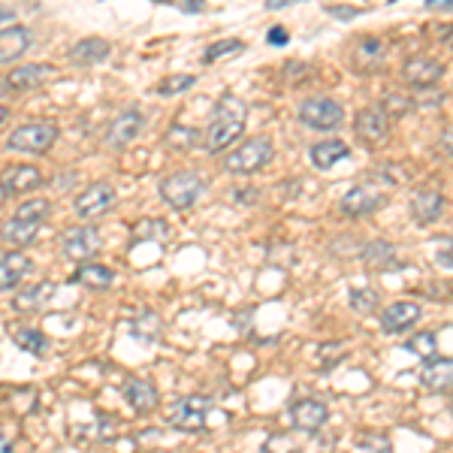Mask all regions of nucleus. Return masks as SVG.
<instances>
[{"mask_svg": "<svg viewBox=\"0 0 453 453\" xmlns=\"http://www.w3.org/2000/svg\"><path fill=\"white\" fill-rule=\"evenodd\" d=\"M311 164L318 166V170H333L339 160L348 157V145L342 140H324L318 145H311Z\"/></svg>", "mask_w": 453, "mask_h": 453, "instance_id": "obj_25", "label": "nucleus"}, {"mask_svg": "<svg viewBox=\"0 0 453 453\" xmlns=\"http://www.w3.org/2000/svg\"><path fill=\"white\" fill-rule=\"evenodd\" d=\"M55 294V284H36V288H31V290H25V294H21L16 303V311H34V309H42V305L49 303V296Z\"/></svg>", "mask_w": 453, "mask_h": 453, "instance_id": "obj_29", "label": "nucleus"}, {"mask_svg": "<svg viewBox=\"0 0 453 453\" xmlns=\"http://www.w3.org/2000/svg\"><path fill=\"white\" fill-rule=\"evenodd\" d=\"M109 52H112V46H109L104 36H85V40H79L70 49V61L79 64V67H91V64L106 61Z\"/></svg>", "mask_w": 453, "mask_h": 453, "instance_id": "obj_22", "label": "nucleus"}, {"mask_svg": "<svg viewBox=\"0 0 453 453\" xmlns=\"http://www.w3.org/2000/svg\"><path fill=\"white\" fill-rule=\"evenodd\" d=\"M6 119H10V112H6V106H0V127L6 124Z\"/></svg>", "mask_w": 453, "mask_h": 453, "instance_id": "obj_45", "label": "nucleus"}, {"mask_svg": "<svg viewBox=\"0 0 453 453\" xmlns=\"http://www.w3.org/2000/svg\"><path fill=\"white\" fill-rule=\"evenodd\" d=\"M134 239L136 242H166L170 239V224L160 221V218H145L134 226Z\"/></svg>", "mask_w": 453, "mask_h": 453, "instance_id": "obj_28", "label": "nucleus"}, {"mask_svg": "<svg viewBox=\"0 0 453 453\" xmlns=\"http://www.w3.org/2000/svg\"><path fill=\"white\" fill-rule=\"evenodd\" d=\"M211 411H215V402L209 396H181L179 402H173L170 423L181 433H200L209 426Z\"/></svg>", "mask_w": 453, "mask_h": 453, "instance_id": "obj_5", "label": "nucleus"}, {"mask_svg": "<svg viewBox=\"0 0 453 453\" xmlns=\"http://www.w3.org/2000/svg\"><path fill=\"white\" fill-rule=\"evenodd\" d=\"M10 91V85H4V79H0V94H6Z\"/></svg>", "mask_w": 453, "mask_h": 453, "instance_id": "obj_48", "label": "nucleus"}, {"mask_svg": "<svg viewBox=\"0 0 453 453\" xmlns=\"http://www.w3.org/2000/svg\"><path fill=\"white\" fill-rule=\"evenodd\" d=\"M61 248L67 260L85 263L100 251V233L94 226H73L61 236Z\"/></svg>", "mask_w": 453, "mask_h": 453, "instance_id": "obj_9", "label": "nucleus"}, {"mask_svg": "<svg viewBox=\"0 0 453 453\" xmlns=\"http://www.w3.org/2000/svg\"><path fill=\"white\" fill-rule=\"evenodd\" d=\"M16 345L19 348H25L27 354H34V357H42L49 350V339L42 333H36V330H16Z\"/></svg>", "mask_w": 453, "mask_h": 453, "instance_id": "obj_31", "label": "nucleus"}, {"mask_svg": "<svg viewBox=\"0 0 453 453\" xmlns=\"http://www.w3.org/2000/svg\"><path fill=\"white\" fill-rule=\"evenodd\" d=\"M196 79L191 76V73H179V76H170L160 82L157 91L164 94V97H173V94H181V91H191Z\"/></svg>", "mask_w": 453, "mask_h": 453, "instance_id": "obj_33", "label": "nucleus"}, {"mask_svg": "<svg viewBox=\"0 0 453 453\" xmlns=\"http://www.w3.org/2000/svg\"><path fill=\"white\" fill-rule=\"evenodd\" d=\"M115 200H119L115 188L109 185V181H97V185L85 188V191L76 196V215L91 221V218L106 215V211L115 206Z\"/></svg>", "mask_w": 453, "mask_h": 453, "instance_id": "obj_8", "label": "nucleus"}, {"mask_svg": "<svg viewBox=\"0 0 453 453\" xmlns=\"http://www.w3.org/2000/svg\"><path fill=\"white\" fill-rule=\"evenodd\" d=\"M269 42H273V46H288L290 36H288L284 27H273V31H269Z\"/></svg>", "mask_w": 453, "mask_h": 453, "instance_id": "obj_41", "label": "nucleus"}, {"mask_svg": "<svg viewBox=\"0 0 453 453\" xmlns=\"http://www.w3.org/2000/svg\"><path fill=\"white\" fill-rule=\"evenodd\" d=\"M363 10H357V6H330V16L333 19H354L360 16Z\"/></svg>", "mask_w": 453, "mask_h": 453, "instance_id": "obj_40", "label": "nucleus"}, {"mask_svg": "<svg viewBox=\"0 0 453 453\" xmlns=\"http://www.w3.org/2000/svg\"><path fill=\"white\" fill-rule=\"evenodd\" d=\"M384 112L387 115H405L408 109H411V97H402V94H390V97L384 100Z\"/></svg>", "mask_w": 453, "mask_h": 453, "instance_id": "obj_37", "label": "nucleus"}, {"mask_svg": "<svg viewBox=\"0 0 453 453\" xmlns=\"http://www.w3.org/2000/svg\"><path fill=\"white\" fill-rule=\"evenodd\" d=\"M354 130L366 145H381L387 136H390V119H387L384 109L369 106V109H363V112L357 115Z\"/></svg>", "mask_w": 453, "mask_h": 453, "instance_id": "obj_13", "label": "nucleus"}, {"mask_svg": "<svg viewBox=\"0 0 453 453\" xmlns=\"http://www.w3.org/2000/svg\"><path fill=\"white\" fill-rule=\"evenodd\" d=\"M242 49H245V42H239V40H221V42H215V46L206 49V58H203V61L211 64V61H218V58H224V55L242 52Z\"/></svg>", "mask_w": 453, "mask_h": 453, "instance_id": "obj_35", "label": "nucleus"}, {"mask_svg": "<svg viewBox=\"0 0 453 453\" xmlns=\"http://www.w3.org/2000/svg\"><path fill=\"white\" fill-rule=\"evenodd\" d=\"M342 119H345V109L330 97H311L299 106V121L314 130H333L339 127Z\"/></svg>", "mask_w": 453, "mask_h": 453, "instance_id": "obj_7", "label": "nucleus"}, {"mask_svg": "<svg viewBox=\"0 0 453 453\" xmlns=\"http://www.w3.org/2000/svg\"><path fill=\"white\" fill-rule=\"evenodd\" d=\"M444 211V196L433 191V188H423L411 196V215L418 224H435Z\"/></svg>", "mask_w": 453, "mask_h": 453, "instance_id": "obj_21", "label": "nucleus"}, {"mask_svg": "<svg viewBox=\"0 0 453 453\" xmlns=\"http://www.w3.org/2000/svg\"><path fill=\"white\" fill-rule=\"evenodd\" d=\"M40 185H42V173L31 164L6 166V170L0 173V194L4 196H19V194L36 191Z\"/></svg>", "mask_w": 453, "mask_h": 453, "instance_id": "obj_10", "label": "nucleus"}, {"mask_svg": "<svg viewBox=\"0 0 453 453\" xmlns=\"http://www.w3.org/2000/svg\"><path fill=\"white\" fill-rule=\"evenodd\" d=\"M402 76H405V82L414 88H435V82L441 79V64H438L435 58L414 55L411 61H405Z\"/></svg>", "mask_w": 453, "mask_h": 453, "instance_id": "obj_16", "label": "nucleus"}, {"mask_svg": "<svg viewBox=\"0 0 453 453\" xmlns=\"http://www.w3.org/2000/svg\"><path fill=\"white\" fill-rule=\"evenodd\" d=\"M294 4H303V0H266V10L279 12V10H288V6H294Z\"/></svg>", "mask_w": 453, "mask_h": 453, "instance_id": "obj_44", "label": "nucleus"}, {"mask_svg": "<svg viewBox=\"0 0 453 453\" xmlns=\"http://www.w3.org/2000/svg\"><path fill=\"white\" fill-rule=\"evenodd\" d=\"M378 303H381V296H378L372 288H357V290H350V309H354L357 314L375 311V309H378Z\"/></svg>", "mask_w": 453, "mask_h": 453, "instance_id": "obj_32", "label": "nucleus"}, {"mask_svg": "<svg viewBox=\"0 0 453 453\" xmlns=\"http://www.w3.org/2000/svg\"><path fill=\"white\" fill-rule=\"evenodd\" d=\"M27 46H31V31H27V27L19 25V27L0 31V64L19 61V58L27 52Z\"/></svg>", "mask_w": 453, "mask_h": 453, "instance_id": "obj_24", "label": "nucleus"}, {"mask_svg": "<svg viewBox=\"0 0 453 453\" xmlns=\"http://www.w3.org/2000/svg\"><path fill=\"white\" fill-rule=\"evenodd\" d=\"M0 19H12V12H10V10H4V6H0Z\"/></svg>", "mask_w": 453, "mask_h": 453, "instance_id": "obj_47", "label": "nucleus"}, {"mask_svg": "<svg viewBox=\"0 0 453 453\" xmlns=\"http://www.w3.org/2000/svg\"><path fill=\"white\" fill-rule=\"evenodd\" d=\"M363 260H366L369 269H381V273H390V269L402 266L396 248H393L390 242H372V245H366V251H363Z\"/></svg>", "mask_w": 453, "mask_h": 453, "instance_id": "obj_26", "label": "nucleus"}, {"mask_svg": "<svg viewBox=\"0 0 453 453\" xmlns=\"http://www.w3.org/2000/svg\"><path fill=\"white\" fill-rule=\"evenodd\" d=\"M196 142V130L191 127H170V134H166V145H173V149H191Z\"/></svg>", "mask_w": 453, "mask_h": 453, "instance_id": "obj_36", "label": "nucleus"}, {"mask_svg": "<svg viewBox=\"0 0 453 453\" xmlns=\"http://www.w3.org/2000/svg\"><path fill=\"white\" fill-rule=\"evenodd\" d=\"M73 281L85 284V288H91V290H106V288H112L115 273L109 266H100V263H82V266L76 269V275H73Z\"/></svg>", "mask_w": 453, "mask_h": 453, "instance_id": "obj_27", "label": "nucleus"}, {"mask_svg": "<svg viewBox=\"0 0 453 453\" xmlns=\"http://www.w3.org/2000/svg\"><path fill=\"white\" fill-rule=\"evenodd\" d=\"M384 55H387V46L378 36H363L354 46V52H350V67L357 73H375V70H381Z\"/></svg>", "mask_w": 453, "mask_h": 453, "instance_id": "obj_15", "label": "nucleus"}, {"mask_svg": "<svg viewBox=\"0 0 453 453\" xmlns=\"http://www.w3.org/2000/svg\"><path fill=\"white\" fill-rule=\"evenodd\" d=\"M55 76V70L49 64H27V67H19L6 76V85L10 91H31V88L46 85V79Z\"/></svg>", "mask_w": 453, "mask_h": 453, "instance_id": "obj_23", "label": "nucleus"}, {"mask_svg": "<svg viewBox=\"0 0 453 453\" xmlns=\"http://www.w3.org/2000/svg\"><path fill=\"white\" fill-rule=\"evenodd\" d=\"M418 320H420V305L418 303H393V305H387L384 314H381V330L396 335V333L411 330Z\"/></svg>", "mask_w": 453, "mask_h": 453, "instance_id": "obj_17", "label": "nucleus"}, {"mask_svg": "<svg viewBox=\"0 0 453 453\" xmlns=\"http://www.w3.org/2000/svg\"><path fill=\"white\" fill-rule=\"evenodd\" d=\"M0 453H10V444L4 441V433H0Z\"/></svg>", "mask_w": 453, "mask_h": 453, "instance_id": "obj_46", "label": "nucleus"}, {"mask_svg": "<svg viewBox=\"0 0 453 453\" xmlns=\"http://www.w3.org/2000/svg\"><path fill=\"white\" fill-rule=\"evenodd\" d=\"M426 10H433V12H450L453 10V0H426Z\"/></svg>", "mask_w": 453, "mask_h": 453, "instance_id": "obj_42", "label": "nucleus"}, {"mask_svg": "<svg viewBox=\"0 0 453 453\" xmlns=\"http://www.w3.org/2000/svg\"><path fill=\"white\" fill-rule=\"evenodd\" d=\"M387 203V196L381 191H375V188H354V191H348L342 196V211L350 218H363V215H372V211H378Z\"/></svg>", "mask_w": 453, "mask_h": 453, "instance_id": "obj_14", "label": "nucleus"}, {"mask_svg": "<svg viewBox=\"0 0 453 453\" xmlns=\"http://www.w3.org/2000/svg\"><path fill=\"white\" fill-rule=\"evenodd\" d=\"M441 151L448 155V160H453V127L441 134Z\"/></svg>", "mask_w": 453, "mask_h": 453, "instance_id": "obj_43", "label": "nucleus"}, {"mask_svg": "<svg viewBox=\"0 0 453 453\" xmlns=\"http://www.w3.org/2000/svg\"><path fill=\"white\" fill-rule=\"evenodd\" d=\"M450 408H453V402H450Z\"/></svg>", "mask_w": 453, "mask_h": 453, "instance_id": "obj_49", "label": "nucleus"}, {"mask_svg": "<svg viewBox=\"0 0 453 453\" xmlns=\"http://www.w3.org/2000/svg\"><path fill=\"white\" fill-rule=\"evenodd\" d=\"M420 384L429 387L433 393L453 390V357H435V360H426V366L420 372Z\"/></svg>", "mask_w": 453, "mask_h": 453, "instance_id": "obj_19", "label": "nucleus"}, {"mask_svg": "<svg viewBox=\"0 0 453 453\" xmlns=\"http://www.w3.org/2000/svg\"><path fill=\"white\" fill-rule=\"evenodd\" d=\"M124 399H127V405L134 408L136 414H151L160 402L155 384L145 381V378H127V381H124Z\"/></svg>", "mask_w": 453, "mask_h": 453, "instance_id": "obj_18", "label": "nucleus"}, {"mask_svg": "<svg viewBox=\"0 0 453 453\" xmlns=\"http://www.w3.org/2000/svg\"><path fill=\"white\" fill-rule=\"evenodd\" d=\"M58 140V124L52 121H34V124H21L19 130H12L6 149L21 151V155H42L49 151Z\"/></svg>", "mask_w": 453, "mask_h": 453, "instance_id": "obj_3", "label": "nucleus"}, {"mask_svg": "<svg viewBox=\"0 0 453 453\" xmlns=\"http://www.w3.org/2000/svg\"><path fill=\"white\" fill-rule=\"evenodd\" d=\"M31 273H34V263L27 254H21V251L4 254V257H0V290H12L25 275H31Z\"/></svg>", "mask_w": 453, "mask_h": 453, "instance_id": "obj_20", "label": "nucleus"}, {"mask_svg": "<svg viewBox=\"0 0 453 453\" xmlns=\"http://www.w3.org/2000/svg\"><path fill=\"white\" fill-rule=\"evenodd\" d=\"M263 453H296V444L290 441L288 435H269L266 448H263Z\"/></svg>", "mask_w": 453, "mask_h": 453, "instance_id": "obj_38", "label": "nucleus"}, {"mask_svg": "<svg viewBox=\"0 0 453 453\" xmlns=\"http://www.w3.org/2000/svg\"><path fill=\"white\" fill-rule=\"evenodd\" d=\"M206 191V181L196 173H175L170 179L160 181V196H164L166 206L173 209H191L196 200Z\"/></svg>", "mask_w": 453, "mask_h": 453, "instance_id": "obj_6", "label": "nucleus"}, {"mask_svg": "<svg viewBox=\"0 0 453 453\" xmlns=\"http://www.w3.org/2000/svg\"><path fill=\"white\" fill-rule=\"evenodd\" d=\"M49 200H27L21 203L16 215L10 218V221L4 224V230H0V236H4L6 245H16V248H25L31 245L36 236H40V226L42 221L49 218Z\"/></svg>", "mask_w": 453, "mask_h": 453, "instance_id": "obj_2", "label": "nucleus"}, {"mask_svg": "<svg viewBox=\"0 0 453 453\" xmlns=\"http://www.w3.org/2000/svg\"><path fill=\"white\" fill-rule=\"evenodd\" d=\"M145 124V115L140 112V109H124L121 115H115V121L109 124V134H106V145L109 149H124V145H130L140 136Z\"/></svg>", "mask_w": 453, "mask_h": 453, "instance_id": "obj_11", "label": "nucleus"}, {"mask_svg": "<svg viewBox=\"0 0 453 453\" xmlns=\"http://www.w3.org/2000/svg\"><path fill=\"white\" fill-rule=\"evenodd\" d=\"M275 157V149L266 136H257V140H248L239 145L236 151H230L224 160V166L230 173H239V175H251V173H260L269 160Z\"/></svg>", "mask_w": 453, "mask_h": 453, "instance_id": "obj_4", "label": "nucleus"}, {"mask_svg": "<svg viewBox=\"0 0 453 453\" xmlns=\"http://www.w3.org/2000/svg\"><path fill=\"white\" fill-rule=\"evenodd\" d=\"M290 420H294L296 429L314 435L326 426V420H330V408H326L320 399H299V402H294V408H290Z\"/></svg>", "mask_w": 453, "mask_h": 453, "instance_id": "obj_12", "label": "nucleus"}, {"mask_svg": "<svg viewBox=\"0 0 453 453\" xmlns=\"http://www.w3.org/2000/svg\"><path fill=\"white\" fill-rule=\"evenodd\" d=\"M435 348H438V339L433 333H420V335H414V339H408V350L418 357H426V360L435 354Z\"/></svg>", "mask_w": 453, "mask_h": 453, "instance_id": "obj_34", "label": "nucleus"}, {"mask_svg": "<svg viewBox=\"0 0 453 453\" xmlns=\"http://www.w3.org/2000/svg\"><path fill=\"white\" fill-rule=\"evenodd\" d=\"M245 115H248V109L242 100L233 97V94H224V97L218 100L215 115H211V121L206 127L203 149H206L209 155H218V151H224L226 145L236 142V136L245 130Z\"/></svg>", "mask_w": 453, "mask_h": 453, "instance_id": "obj_1", "label": "nucleus"}, {"mask_svg": "<svg viewBox=\"0 0 453 453\" xmlns=\"http://www.w3.org/2000/svg\"><path fill=\"white\" fill-rule=\"evenodd\" d=\"M354 448L357 453H393L390 438L381 433H360L354 438Z\"/></svg>", "mask_w": 453, "mask_h": 453, "instance_id": "obj_30", "label": "nucleus"}, {"mask_svg": "<svg viewBox=\"0 0 453 453\" xmlns=\"http://www.w3.org/2000/svg\"><path fill=\"white\" fill-rule=\"evenodd\" d=\"M170 4L179 6L181 12H191V16H196V12L206 10V0H170Z\"/></svg>", "mask_w": 453, "mask_h": 453, "instance_id": "obj_39", "label": "nucleus"}]
</instances>
